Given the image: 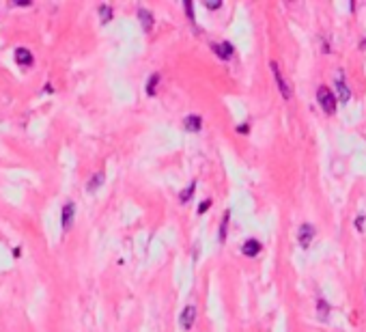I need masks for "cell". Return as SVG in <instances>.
Instances as JSON below:
<instances>
[{"label":"cell","mask_w":366,"mask_h":332,"mask_svg":"<svg viewBox=\"0 0 366 332\" xmlns=\"http://www.w3.org/2000/svg\"><path fill=\"white\" fill-rule=\"evenodd\" d=\"M317 102L321 104V108L328 112V115H334L336 112V97L330 91V86H319V91H317Z\"/></svg>","instance_id":"1"},{"label":"cell","mask_w":366,"mask_h":332,"mask_svg":"<svg viewBox=\"0 0 366 332\" xmlns=\"http://www.w3.org/2000/svg\"><path fill=\"white\" fill-rule=\"evenodd\" d=\"M270 67H272V71H274V78H276V84H278V88H280V93H282V97L284 100H291V86H289V82L284 80V76H282V71H280V67H278V63L276 61H272L270 63Z\"/></svg>","instance_id":"2"},{"label":"cell","mask_w":366,"mask_h":332,"mask_svg":"<svg viewBox=\"0 0 366 332\" xmlns=\"http://www.w3.org/2000/svg\"><path fill=\"white\" fill-rule=\"evenodd\" d=\"M312 240H315V226H312L310 222L299 224V229H297V242H299V246H302V248H308Z\"/></svg>","instance_id":"3"},{"label":"cell","mask_w":366,"mask_h":332,"mask_svg":"<svg viewBox=\"0 0 366 332\" xmlns=\"http://www.w3.org/2000/svg\"><path fill=\"white\" fill-rule=\"evenodd\" d=\"M73 216H76V205L67 201L61 209V224H63V231H69L71 224H73Z\"/></svg>","instance_id":"4"},{"label":"cell","mask_w":366,"mask_h":332,"mask_svg":"<svg viewBox=\"0 0 366 332\" xmlns=\"http://www.w3.org/2000/svg\"><path fill=\"white\" fill-rule=\"evenodd\" d=\"M336 91H338V100L343 102V104H347L349 100H351V88H349V86H347V82H345L343 69H338V71H336Z\"/></svg>","instance_id":"5"},{"label":"cell","mask_w":366,"mask_h":332,"mask_svg":"<svg viewBox=\"0 0 366 332\" xmlns=\"http://www.w3.org/2000/svg\"><path fill=\"white\" fill-rule=\"evenodd\" d=\"M194 321H196V306L188 304L185 309L181 311V317H179V326L183 330H190L194 326Z\"/></svg>","instance_id":"6"},{"label":"cell","mask_w":366,"mask_h":332,"mask_svg":"<svg viewBox=\"0 0 366 332\" xmlns=\"http://www.w3.org/2000/svg\"><path fill=\"white\" fill-rule=\"evenodd\" d=\"M13 56H15V63H18L20 67H30V65L35 63V59H32V52L28 50V48H18Z\"/></svg>","instance_id":"7"},{"label":"cell","mask_w":366,"mask_h":332,"mask_svg":"<svg viewBox=\"0 0 366 332\" xmlns=\"http://www.w3.org/2000/svg\"><path fill=\"white\" fill-rule=\"evenodd\" d=\"M138 20H140L142 30H144V32H149V30L153 28V13H151L149 9H144V7H140V9H138Z\"/></svg>","instance_id":"8"},{"label":"cell","mask_w":366,"mask_h":332,"mask_svg":"<svg viewBox=\"0 0 366 332\" xmlns=\"http://www.w3.org/2000/svg\"><path fill=\"white\" fill-rule=\"evenodd\" d=\"M243 255L246 257H256L258 253H261V242L258 240H248V242H243Z\"/></svg>","instance_id":"9"},{"label":"cell","mask_w":366,"mask_h":332,"mask_svg":"<svg viewBox=\"0 0 366 332\" xmlns=\"http://www.w3.org/2000/svg\"><path fill=\"white\" fill-rule=\"evenodd\" d=\"M211 48H214V52L220 56V59H231L233 56V45L231 43H211Z\"/></svg>","instance_id":"10"},{"label":"cell","mask_w":366,"mask_h":332,"mask_svg":"<svg viewBox=\"0 0 366 332\" xmlns=\"http://www.w3.org/2000/svg\"><path fill=\"white\" fill-rule=\"evenodd\" d=\"M183 125H185V129H190V132H198L202 127V119L198 115H190V117H185Z\"/></svg>","instance_id":"11"},{"label":"cell","mask_w":366,"mask_h":332,"mask_svg":"<svg viewBox=\"0 0 366 332\" xmlns=\"http://www.w3.org/2000/svg\"><path fill=\"white\" fill-rule=\"evenodd\" d=\"M103 181H106V173H101V171H99V173H95V175L91 177V179H88L86 190H88V192H95V190L99 188V185H101Z\"/></svg>","instance_id":"12"},{"label":"cell","mask_w":366,"mask_h":332,"mask_svg":"<svg viewBox=\"0 0 366 332\" xmlns=\"http://www.w3.org/2000/svg\"><path fill=\"white\" fill-rule=\"evenodd\" d=\"M158 84H160V74H153L149 78V82H146V95H155Z\"/></svg>","instance_id":"13"},{"label":"cell","mask_w":366,"mask_h":332,"mask_svg":"<svg viewBox=\"0 0 366 332\" xmlns=\"http://www.w3.org/2000/svg\"><path fill=\"white\" fill-rule=\"evenodd\" d=\"M99 18L103 24L112 20V7L110 5H99Z\"/></svg>","instance_id":"14"},{"label":"cell","mask_w":366,"mask_h":332,"mask_svg":"<svg viewBox=\"0 0 366 332\" xmlns=\"http://www.w3.org/2000/svg\"><path fill=\"white\" fill-rule=\"evenodd\" d=\"M229 216H231V212H226L222 216V224H220V242L226 240V231H229Z\"/></svg>","instance_id":"15"},{"label":"cell","mask_w":366,"mask_h":332,"mask_svg":"<svg viewBox=\"0 0 366 332\" xmlns=\"http://www.w3.org/2000/svg\"><path fill=\"white\" fill-rule=\"evenodd\" d=\"M194 188H196V183L192 181V183L188 185V188H185V190L181 192V197H179V199H181V203H185V201H188V199L192 197V194H194Z\"/></svg>","instance_id":"16"},{"label":"cell","mask_w":366,"mask_h":332,"mask_svg":"<svg viewBox=\"0 0 366 332\" xmlns=\"http://www.w3.org/2000/svg\"><path fill=\"white\" fill-rule=\"evenodd\" d=\"M319 317L321 319H328V304L323 300H319Z\"/></svg>","instance_id":"17"},{"label":"cell","mask_w":366,"mask_h":332,"mask_svg":"<svg viewBox=\"0 0 366 332\" xmlns=\"http://www.w3.org/2000/svg\"><path fill=\"white\" fill-rule=\"evenodd\" d=\"M185 13H188V20L194 22V7H192L190 0H185Z\"/></svg>","instance_id":"18"},{"label":"cell","mask_w":366,"mask_h":332,"mask_svg":"<svg viewBox=\"0 0 366 332\" xmlns=\"http://www.w3.org/2000/svg\"><path fill=\"white\" fill-rule=\"evenodd\" d=\"M209 207H211V201H202V203L198 205V214H205Z\"/></svg>","instance_id":"19"},{"label":"cell","mask_w":366,"mask_h":332,"mask_svg":"<svg viewBox=\"0 0 366 332\" xmlns=\"http://www.w3.org/2000/svg\"><path fill=\"white\" fill-rule=\"evenodd\" d=\"M355 226H357V231H362V229H364V218H362V216L355 220Z\"/></svg>","instance_id":"20"},{"label":"cell","mask_w":366,"mask_h":332,"mask_svg":"<svg viewBox=\"0 0 366 332\" xmlns=\"http://www.w3.org/2000/svg\"><path fill=\"white\" fill-rule=\"evenodd\" d=\"M15 5H18V7H30L32 3H30V0H18V3H15Z\"/></svg>","instance_id":"21"},{"label":"cell","mask_w":366,"mask_h":332,"mask_svg":"<svg viewBox=\"0 0 366 332\" xmlns=\"http://www.w3.org/2000/svg\"><path fill=\"white\" fill-rule=\"evenodd\" d=\"M220 5H222V3H205V7H207V9H218Z\"/></svg>","instance_id":"22"}]
</instances>
